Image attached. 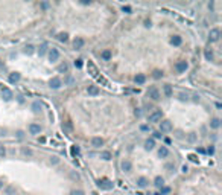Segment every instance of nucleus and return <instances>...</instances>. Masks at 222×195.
<instances>
[{"mask_svg": "<svg viewBox=\"0 0 222 195\" xmlns=\"http://www.w3.org/2000/svg\"><path fill=\"white\" fill-rule=\"evenodd\" d=\"M59 162V159L58 157H56V156H53V157H50V163H52V165H56V163H58Z\"/></svg>", "mask_w": 222, "mask_h": 195, "instance_id": "nucleus-36", "label": "nucleus"}, {"mask_svg": "<svg viewBox=\"0 0 222 195\" xmlns=\"http://www.w3.org/2000/svg\"><path fill=\"white\" fill-rule=\"evenodd\" d=\"M187 99H189L187 93H180V101H187Z\"/></svg>", "mask_w": 222, "mask_h": 195, "instance_id": "nucleus-34", "label": "nucleus"}, {"mask_svg": "<svg viewBox=\"0 0 222 195\" xmlns=\"http://www.w3.org/2000/svg\"><path fill=\"white\" fill-rule=\"evenodd\" d=\"M205 58L210 60V61L213 60V52H211V50H205Z\"/></svg>", "mask_w": 222, "mask_h": 195, "instance_id": "nucleus-35", "label": "nucleus"}, {"mask_svg": "<svg viewBox=\"0 0 222 195\" xmlns=\"http://www.w3.org/2000/svg\"><path fill=\"white\" fill-rule=\"evenodd\" d=\"M187 171H189V168H187V166H186V165H184V166H183V172H184V174H186V172H187Z\"/></svg>", "mask_w": 222, "mask_h": 195, "instance_id": "nucleus-48", "label": "nucleus"}, {"mask_svg": "<svg viewBox=\"0 0 222 195\" xmlns=\"http://www.w3.org/2000/svg\"><path fill=\"white\" fill-rule=\"evenodd\" d=\"M158 156L161 157V159H164V157H167L169 156V149L166 148V146H161V148L158 149Z\"/></svg>", "mask_w": 222, "mask_h": 195, "instance_id": "nucleus-17", "label": "nucleus"}, {"mask_svg": "<svg viewBox=\"0 0 222 195\" xmlns=\"http://www.w3.org/2000/svg\"><path fill=\"white\" fill-rule=\"evenodd\" d=\"M2 188H3V181L0 180V189H2Z\"/></svg>", "mask_w": 222, "mask_h": 195, "instance_id": "nucleus-52", "label": "nucleus"}, {"mask_svg": "<svg viewBox=\"0 0 222 195\" xmlns=\"http://www.w3.org/2000/svg\"><path fill=\"white\" fill-rule=\"evenodd\" d=\"M72 154H73V156L79 154V148H78V146H73V148H72Z\"/></svg>", "mask_w": 222, "mask_h": 195, "instance_id": "nucleus-39", "label": "nucleus"}, {"mask_svg": "<svg viewBox=\"0 0 222 195\" xmlns=\"http://www.w3.org/2000/svg\"><path fill=\"white\" fill-rule=\"evenodd\" d=\"M167 192H169V188H163V189H161V195L167 194Z\"/></svg>", "mask_w": 222, "mask_h": 195, "instance_id": "nucleus-45", "label": "nucleus"}, {"mask_svg": "<svg viewBox=\"0 0 222 195\" xmlns=\"http://www.w3.org/2000/svg\"><path fill=\"white\" fill-rule=\"evenodd\" d=\"M148 128H149L148 125H141V130H143V131H146V130H148Z\"/></svg>", "mask_w": 222, "mask_h": 195, "instance_id": "nucleus-50", "label": "nucleus"}, {"mask_svg": "<svg viewBox=\"0 0 222 195\" xmlns=\"http://www.w3.org/2000/svg\"><path fill=\"white\" fill-rule=\"evenodd\" d=\"M100 159L102 160H110L111 159V154L108 151H104V153H100Z\"/></svg>", "mask_w": 222, "mask_h": 195, "instance_id": "nucleus-29", "label": "nucleus"}, {"mask_svg": "<svg viewBox=\"0 0 222 195\" xmlns=\"http://www.w3.org/2000/svg\"><path fill=\"white\" fill-rule=\"evenodd\" d=\"M18 81H20V73L14 72V73L9 75V82L11 84H15V82H18Z\"/></svg>", "mask_w": 222, "mask_h": 195, "instance_id": "nucleus-16", "label": "nucleus"}, {"mask_svg": "<svg viewBox=\"0 0 222 195\" xmlns=\"http://www.w3.org/2000/svg\"><path fill=\"white\" fill-rule=\"evenodd\" d=\"M148 178H146V177H140L139 180H137V186H139V188H146V186H148Z\"/></svg>", "mask_w": 222, "mask_h": 195, "instance_id": "nucleus-15", "label": "nucleus"}, {"mask_svg": "<svg viewBox=\"0 0 222 195\" xmlns=\"http://www.w3.org/2000/svg\"><path fill=\"white\" fill-rule=\"evenodd\" d=\"M91 145L94 146V148H100V146L104 145V139H100V137H93V139H91Z\"/></svg>", "mask_w": 222, "mask_h": 195, "instance_id": "nucleus-11", "label": "nucleus"}, {"mask_svg": "<svg viewBox=\"0 0 222 195\" xmlns=\"http://www.w3.org/2000/svg\"><path fill=\"white\" fill-rule=\"evenodd\" d=\"M23 154H28V156H30V154H32V151H30V149H23Z\"/></svg>", "mask_w": 222, "mask_h": 195, "instance_id": "nucleus-46", "label": "nucleus"}, {"mask_svg": "<svg viewBox=\"0 0 222 195\" xmlns=\"http://www.w3.org/2000/svg\"><path fill=\"white\" fill-rule=\"evenodd\" d=\"M134 81H135L137 84H143V82L146 81V76H145V75H141V73H139V75L134 78Z\"/></svg>", "mask_w": 222, "mask_h": 195, "instance_id": "nucleus-22", "label": "nucleus"}, {"mask_svg": "<svg viewBox=\"0 0 222 195\" xmlns=\"http://www.w3.org/2000/svg\"><path fill=\"white\" fill-rule=\"evenodd\" d=\"M189 159H190V160H192V162H198L196 156H193V154H192V156H189Z\"/></svg>", "mask_w": 222, "mask_h": 195, "instance_id": "nucleus-44", "label": "nucleus"}, {"mask_svg": "<svg viewBox=\"0 0 222 195\" xmlns=\"http://www.w3.org/2000/svg\"><path fill=\"white\" fill-rule=\"evenodd\" d=\"M0 156H5V148H0Z\"/></svg>", "mask_w": 222, "mask_h": 195, "instance_id": "nucleus-47", "label": "nucleus"}, {"mask_svg": "<svg viewBox=\"0 0 222 195\" xmlns=\"http://www.w3.org/2000/svg\"><path fill=\"white\" fill-rule=\"evenodd\" d=\"M219 37H221V32H219V29H211L210 31V34H208V40H210L211 43H215V41H217L219 40Z\"/></svg>", "mask_w": 222, "mask_h": 195, "instance_id": "nucleus-5", "label": "nucleus"}, {"mask_svg": "<svg viewBox=\"0 0 222 195\" xmlns=\"http://www.w3.org/2000/svg\"><path fill=\"white\" fill-rule=\"evenodd\" d=\"M88 69L91 70V75H93V76H97V70H96V67H94V64L90 63V61H88Z\"/></svg>", "mask_w": 222, "mask_h": 195, "instance_id": "nucleus-25", "label": "nucleus"}, {"mask_svg": "<svg viewBox=\"0 0 222 195\" xmlns=\"http://www.w3.org/2000/svg\"><path fill=\"white\" fill-rule=\"evenodd\" d=\"M120 166H122V171H125V172H130L132 169V163L130 160H123Z\"/></svg>", "mask_w": 222, "mask_h": 195, "instance_id": "nucleus-12", "label": "nucleus"}, {"mask_svg": "<svg viewBox=\"0 0 222 195\" xmlns=\"http://www.w3.org/2000/svg\"><path fill=\"white\" fill-rule=\"evenodd\" d=\"M63 130L64 131H72V125H70L69 122H64L63 123Z\"/></svg>", "mask_w": 222, "mask_h": 195, "instance_id": "nucleus-32", "label": "nucleus"}, {"mask_svg": "<svg viewBox=\"0 0 222 195\" xmlns=\"http://www.w3.org/2000/svg\"><path fill=\"white\" fill-rule=\"evenodd\" d=\"M210 127L213 128V130H216V128H219L221 127V121L217 117H215V119H211L210 121Z\"/></svg>", "mask_w": 222, "mask_h": 195, "instance_id": "nucleus-20", "label": "nucleus"}, {"mask_svg": "<svg viewBox=\"0 0 222 195\" xmlns=\"http://www.w3.org/2000/svg\"><path fill=\"white\" fill-rule=\"evenodd\" d=\"M59 58V50L58 49H55V47H52L50 50H49V60L50 61H56Z\"/></svg>", "mask_w": 222, "mask_h": 195, "instance_id": "nucleus-7", "label": "nucleus"}, {"mask_svg": "<svg viewBox=\"0 0 222 195\" xmlns=\"http://www.w3.org/2000/svg\"><path fill=\"white\" fill-rule=\"evenodd\" d=\"M58 70H59V72H67V70H69V66H67V63H61L59 66H58Z\"/></svg>", "mask_w": 222, "mask_h": 195, "instance_id": "nucleus-26", "label": "nucleus"}, {"mask_svg": "<svg viewBox=\"0 0 222 195\" xmlns=\"http://www.w3.org/2000/svg\"><path fill=\"white\" fill-rule=\"evenodd\" d=\"M65 82H67V84H72L73 79H72V78H67V81H65Z\"/></svg>", "mask_w": 222, "mask_h": 195, "instance_id": "nucleus-51", "label": "nucleus"}, {"mask_svg": "<svg viewBox=\"0 0 222 195\" xmlns=\"http://www.w3.org/2000/svg\"><path fill=\"white\" fill-rule=\"evenodd\" d=\"M97 186L102 188V189H106V190L113 189V183H111L110 180H99V181H97Z\"/></svg>", "mask_w": 222, "mask_h": 195, "instance_id": "nucleus-6", "label": "nucleus"}, {"mask_svg": "<svg viewBox=\"0 0 222 195\" xmlns=\"http://www.w3.org/2000/svg\"><path fill=\"white\" fill-rule=\"evenodd\" d=\"M56 38H58V40H59V41H63V43H65V41H67V40H69V35H67V34H65V32H61V34H58V37H56Z\"/></svg>", "mask_w": 222, "mask_h": 195, "instance_id": "nucleus-23", "label": "nucleus"}, {"mask_svg": "<svg viewBox=\"0 0 222 195\" xmlns=\"http://www.w3.org/2000/svg\"><path fill=\"white\" fill-rule=\"evenodd\" d=\"M154 137H155V139H160V137H161V133H160V131H155V133H154Z\"/></svg>", "mask_w": 222, "mask_h": 195, "instance_id": "nucleus-42", "label": "nucleus"}, {"mask_svg": "<svg viewBox=\"0 0 222 195\" xmlns=\"http://www.w3.org/2000/svg\"><path fill=\"white\" fill-rule=\"evenodd\" d=\"M154 184L157 186V188H163V184H164V178L163 177H155V180H154Z\"/></svg>", "mask_w": 222, "mask_h": 195, "instance_id": "nucleus-18", "label": "nucleus"}, {"mask_svg": "<svg viewBox=\"0 0 222 195\" xmlns=\"http://www.w3.org/2000/svg\"><path fill=\"white\" fill-rule=\"evenodd\" d=\"M164 95H166L167 98L172 96V87L169 86V84H167V86H164Z\"/></svg>", "mask_w": 222, "mask_h": 195, "instance_id": "nucleus-28", "label": "nucleus"}, {"mask_svg": "<svg viewBox=\"0 0 222 195\" xmlns=\"http://www.w3.org/2000/svg\"><path fill=\"white\" fill-rule=\"evenodd\" d=\"M72 195H85V194H84L82 190H73V192H72Z\"/></svg>", "mask_w": 222, "mask_h": 195, "instance_id": "nucleus-41", "label": "nucleus"}, {"mask_svg": "<svg viewBox=\"0 0 222 195\" xmlns=\"http://www.w3.org/2000/svg\"><path fill=\"white\" fill-rule=\"evenodd\" d=\"M122 11H123V12H126V14H131V11H132V9H131V6H128V5H126V6H123V8H122Z\"/></svg>", "mask_w": 222, "mask_h": 195, "instance_id": "nucleus-37", "label": "nucleus"}, {"mask_svg": "<svg viewBox=\"0 0 222 195\" xmlns=\"http://www.w3.org/2000/svg\"><path fill=\"white\" fill-rule=\"evenodd\" d=\"M82 66H84V61L82 60H76V61H75V67H76V69H81Z\"/></svg>", "mask_w": 222, "mask_h": 195, "instance_id": "nucleus-33", "label": "nucleus"}, {"mask_svg": "<svg viewBox=\"0 0 222 195\" xmlns=\"http://www.w3.org/2000/svg\"><path fill=\"white\" fill-rule=\"evenodd\" d=\"M154 146H155V142H154V139H148V140L145 142V148L148 149V151H151V149H152Z\"/></svg>", "mask_w": 222, "mask_h": 195, "instance_id": "nucleus-19", "label": "nucleus"}, {"mask_svg": "<svg viewBox=\"0 0 222 195\" xmlns=\"http://www.w3.org/2000/svg\"><path fill=\"white\" fill-rule=\"evenodd\" d=\"M181 43H183V38H181L180 35H174V37L170 38V44H172V46H180Z\"/></svg>", "mask_w": 222, "mask_h": 195, "instance_id": "nucleus-14", "label": "nucleus"}, {"mask_svg": "<svg viewBox=\"0 0 222 195\" xmlns=\"http://www.w3.org/2000/svg\"><path fill=\"white\" fill-rule=\"evenodd\" d=\"M40 131H41V127H40L38 123H30L29 125V133L30 134H40Z\"/></svg>", "mask_w": 222, "mask_h": 195, "instance_id": "nucleus-9", "label": "nucleus"}, {"mask_svg": "<svg viewBox=\"0 0 222 195\" xmlns=\"http://www.w3.org/2000/svg\"><path fill=\"white\" fill-rule=\"evenodd\" d=\"M161 75H163V73L160 72V70H155V72H154V78L158 79V78H161Z\"/></svg>", "mask_w": 222, "mask_h": 195, "instance_id": "nucleus-38", "label": "nucleus"}, {"mask_svg": "<svg viewBox=\"0 0 222 195\" xmlns=\"http://www.w3.org/2000/svg\"><path fill=\"white\" fill-rule=\"evenodd\" d=\"M148 96H149L152 101H158V99H160V92H158V88L151 87L149 90H148Z\"/></svg>", "mask_w": 222, "mask_h": 195, "instance_id": "nucleus-3", "label": "nucleus"}, {"mask_svg": "<svg viewBox=\"0 0 222 195\" xmlns=\"http://www.w3.org/2000/svg\"><path fill=\"white\" fill-rule=\"evenodd\" d=\"M2 96H3V99H5V101H11L14 95H12V92L9 90V88H3V90H2Z\"/></svg>", "mask_w": 222, "mask_h": 195, "instance_id": "nucleus-10", "label": "nucleus"}, {"mask_svg": "<svg viewBox=\"0 0 222 195\" xmlns=\"http://www.w3.org/2000/svg\"><path fill=\"white\" fill-rule=\"evenodd\" d=\"M14 192H15V189H14V188H8V189H6V194H8V195H12Z\"/></svg>", "mask_w": 222, "mask_h": 195, "instance_id": "nucleus-40", "label": "nucleus"}, {"mask_svg": "<svg viewBox=\"0 0 222 195\" xmlns=\"http://www.w3.org/2000/svg\"><path fill=\"white\" fill-rule=\"evenodd\" d=\"M46 49H47V46H46V44H41V46H40V49H38V54H40V56L46 54Z\"/></svg>", "mask_w": 222, "mask_h": 195, "instance_id": "nucleus-31", "label": "nucleus"}, {"mask_svg": "<svg viewBox=\"0 0 222 195\" xmlns=\"http://www.w3.org/2000/svg\"><path fill=\"white\" fill-rule=\"evenodd\" d=\"M161 117H163L161 110H155L154 113L149 114V122H160V121H161Z\"/></svg>", "mask_w": 222, "mask_h": 195, "instance_id": "nucleus-2", "label": "nucleus"}, {"mask_svg": "<svg viewBox=\"0 0 222 195\" xmlns=\"http://www.w3.org/2000/svg\"><path fill=\"white\" fill-rule=\"evenodd\" d=\"M61 86H63V81H61V78L55 76V78L50 79V87H52V88H59Z\"/></svg>", "mask_w": 222, "mask_h": 195, "instance_id": "nucleus-8", "label": "nucleus"}, {"mask_svg": "<svg viewBox=\"0 0 222 195\" xmlns=\"http://www.w3.org/2000/svg\"><path fill=\"white\" fill-rule=\"evenodd\" d=\"M82 46H84V40H82V38H76V40L73 41V47H75V49H81Z\"/></svg>", "mask_w": 222, "mask_h": 195, "instance_id": "nucleus-21", "label": "nucleus"}, {"mask_svg": "<svg viewBox=\"0 0 222 195\" xmlns=\"http://www.w3.org/2000/svg\"><path fill=\"white\" fill-rule=\"evenodd\" d=\"M32 110H34V111H35V113H38V111H40V110H41V104H40V102H38V101H35V102L32 104Z\"/></svg>", "mask_w": 222, "mask_h": 195, "instance_id": "nucleus-27", "label": "nucleus"}, {"mask_svg": "<svg viewBox=\"0 0 222 195\" xmlns=\"http://www.w3.org/2000/svg\"><path fill=\"white\" fill-rule=\"evenodd\" d=\"M111 55H113V54H111V50H108V49H106V50H104V52H102V58H104L105 61H108V60L111 58Z\"/></svg>", "mask_w": 222, "mask_h": 195, "instance_id": "nucleus-24", "label": "nucleus"}, {"mask_svg": "<svg viewBox=\"0 0 222 195\" xmlns=\"http://www.w3.org/2000/svg\"><path fill=\"white\" fill-rule=\"evenodd\" d=\"M172 130V122L170 121H160V133H167Z\"/></svg>", "mask_w": 222, "mask_h": 195, "instance_id": "nucleus-1", "label": "nucleus"}, {"mask_svg": "<svg viewBox=\"0 0 222 195\" xmlns=\"http://www.w3.org/2000/svg\"><path fill=\"white\" fill-rule=\"evenodd\" d=\"M207 153H208V154H213V153H215V148H213V146H208V148H207Z\"/></svg>", "mask_w": 222, "mask_h": 195, "instance_id": "nucleus-43", "label": "nucleus"}, {"mask_svg": "<svg viewBox=\"0 0 222 195\" xmlns=\"http://www.w3.org/2000/svg\"><path fill=\"white\" fill-rule=\"evenodd\" d=\"M34 50H35V47H34V46H30V44H29V46H26V47H24V54H28V55L34 54Z\"/></svg>", "mask_w": 222, "mask_h": 195, "instance_id": "nucleus-30", "label": "nucleus"}, {"mask_svg": "<svg viewBox=\"0 0 222 195\" xmlns=\"http://www.w3.org/2000/svg\"><path fill=\"white\" fill-rule=\"evenodd\" d=\"M154 195H161V194H160V192H157V194H154Z\"/></svg>", "mask_w": 222, "mask_h": 195, "instance_id": "nucleus-53", "label": "nucleus"}, {"mask_svg": "<svg viewBox=\"0 0 222 195\" xmlns=\"http://www.w3.org/2000/svg\"><path fill=\"white\" fill-rule=\"evenodd\" d=\"M140 114H141V111H140V110H135V116H137V117H139V116H140Z\"/></svg>", "mask_w": 222, "mask_h": 195, "instance_id": "nucleus-49", "label": "nucleus"}, {"mask_svg": "<svg viewBox=\"0 0 222 195\" xmlns=\"http://www.w3.org/2000/svg\"><path fill=\"white\" fill-rule=\"evenodd\" d=\"M187 67H189V64L186 63V61H183V60H181V61H178V63L175 64V70H176V72H178V73H183V72H186V70H187Z\"/></svg>", "mask_w": 222, "mask_h": 195, "instance_id": "nucleus-4", "label": "nucleus"}, {"mask_svg": "<svg viewBox=\"0 0 222 195\" xmlns=\"http://www.w3.org/2000/svg\"><path fill=\"white\" fill-rule=\"evenodd\" d=\"M87 92H88V95L96 96V95H99V87H97V86H88Z\"/></svg>", "mask_w": 222, "mask_h": 195, "instance_id": "nucleus-13", "label": "nucleus"}]
</instances>
